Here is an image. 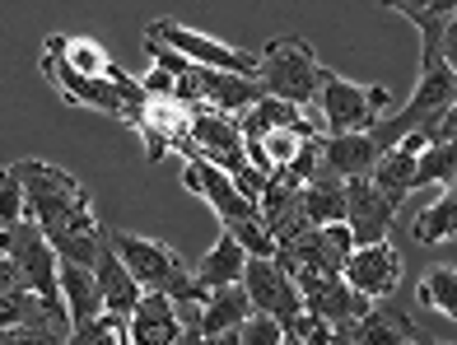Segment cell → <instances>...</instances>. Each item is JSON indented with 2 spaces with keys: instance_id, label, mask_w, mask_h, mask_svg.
<instances>
[{
  "instance_id": "cell-1",
  "label": "cell",
  "mask_w": 457,
  "mask_h": 345,
  "mask_svg": "<svg viewBox=\"0 0 457 345\" xmlns=\"http://www.w3.org/2000/svg\"><path fill=\"white\" fill-rule=\"evenodd\" d=\"M19 182H24L29 196V219L52 238V248L61 261L71 267H98L103 248H108V234L98 229L94 201L85 196V182L75 173L47 164V159H19V164H5Z\"/></svg>"
},
{
  "instance_id": "cell-2",
  "label": "cell",
  "mask_w": 457,
  "mask_h": 345,
  "mask_svg": "<svg viewBox=\"0 0 457 345\" xmlns=\"http://www.w3.org/2000/svg\"><path fill=\"white\" fill-rule=\"evenodd\" d=\"M112 242V252L127 261V271L145 285V294H169L178 308L182 303H201L211 299L201 290V280H196V267H187V261L169 248L163 238H145V234H131V229H112L108 234Z\"/></svg>"
},
{
  "instance_id": "cell-3",
  "label": "cell",
  "mask_w": 457,
  "mask_h": 345,
  "mask_svg": "<svg viewBox=\"0 0 457 345\" xmlns=\"http://www.w3.org/2000/svg\"><path fill=\"white\" fill-rule=\"evenodd\" d=\"M453 108H457V75L448 70L444 56H420V79H415L406 108L387 112V121L373 131V140H378V150L387 154V150H397L406 136H429Z\"/></svg>"
},
{
  "instance_id": "cell-4",
  "label": "cell",
  "mask_w": 457,
  "mask_h": 345,
  "mask_svg": "<svg viewBox=\"0 0 457 345\" xmlns=\"http://www.w3.org/2000/svg\"><path fill=\"white\" fill-rule=\"evenodd\" d=\"M392 112L387 85H355L337 70H322V89L313 117L322 121V136H373Z\"/></svg>"
},
{
  "instance_id": "cell-5",
  "label": "cell",
  "mask_w": 457,
  "mask_h": 345,
  "mask_svg": "<svg viewBox=\"0 0 457 345\" xmlns=\"http://www.w3.org/2000/svg\"><path fill=\"white\" fill-rule=\"evenodd\" d=\"M262 89L266 98H280V103H295V108H313L318 103V89H322V61L318 52L308 47V37H295V33H280L271 37L262 52Z\"/></svg>"
},
{
  "instance_id": "cell-6",
  "label": "cell",
  "mask_w": 457,
  "mask_h": 345,
  "mask_svg": "<svg viewBox=\"0 0 457 345\" xmlns=\"http://www.w3.org/2000/svg\"><path fill=\"white\" fill-rule=\"evenodd\" d=\"M145 47H169V52L187 56L192 66H201V70L253 75V79H257V70H262V56L243 52V47H228V43H220V37H211V33L178 24V19H154V24L145 29Z\"/></svg>"
},
{
  "instance_id": "cell-7",
  "label": "cell",
  "mask_w": 457,
  "mask_h": 345,
  "mask_svg": "<svg viewBox=\"0 0 457 345\" xmlns=\"http://www.w3.org/2000/svg\"><path fill=\"white\" fill-rule=\"evenodd\" d=\"M182 187L192 196H201L205 206L215 210L224 234H243L247 225H262V206H257V201H247L238 192V182L228 177L224 168H215L211 159H201V154L182 159Z\"/></svg>"
},
{
  "instance_id": "cell-8",
  "label": "cell",
  "mask_w": 457,
  "mask_h": 345,
  "mask_svg": "<svg viewBox=\"0 0 457 345\" xmlns=\"http://www.w3.org/2000/svg\"><path fill=\"white\" fill-rule=\"evenodd\" d=\"M43 79L66 98V103L75 108H89V112H103V117H117V121H127L131 127V103H127V94L117 89V79H94V75H79L71 70L66 61H61L52 47H43Z\"/></svg>"
},
{
  "instance_id": "cell-9",
  "label": "cell",
  "mask_w": 457,
  "mask_h": 345,
  "mask_svg": "<svg viewBox=\"0 0 457 345\" xmlns=\"http://www.w3.org/2000/svg\"><path fill=\"white\" fill-rule=\"evenodd\" d=\"M355 257V234L350 225H318L308 229L299 242L280 248V267L285 271H318V275H345V261Z\"/></svg>"
},
{
  "instance_id": "cell-10",
  "label": "cell",
  "mask_w": 457,
  "mask_h": 345,
  "mask_svg": "<svg viewBox=\"0 0 457 345\" xmlns=\"http://www.w3.org/2000/svg\"><path fill=\"white\" fill-rule=\"evenodd\" d=\"M243 290L253 294V308L266 313V317H276L285 332L308 313V308H303V294H299V280L289 275L280 261L253 257V261H247V275H243Z\"/></svg>"
},
{
  "instance_id": "cell-11",
  "label": "cell",
  "mask_w": 457,
  "mask_h": 345,
  "mask_svg": "<svg viewBox=\"0 0 457 345\" xmlns=\"http://www.w3.org/2000/svg\"><path fill=\"white\" fill-rule=\"evenodd\" d=\"M299 280V294H303V308L313 313V317H322V322H331V327H355V322H364L369 317V308L373 303L364 299V294H355L345 285V275H318V271H289Z\"/></svg>"
},
{
  "instance_id": "cell-12",
  "label": "cell",
  "mask_w": 457,
  "mask_h": 345,
  "mask_svg": "<svg viewBox=\"0 0 457 345\" xmlns=\"http://www.w3.org/2000/svg\"><path fill=\"white\" fill-rule=\"evenodd\" d=\"M205 108H192V103H163V98H150V108H145L136 136L145 140V159L159 164L163 154H182L192 145V127Z\"/></svg>"
},
{
  "instance_id": "cell-13",
  "label": "cell",
  "mask_w": 457,
  "mask_h": 345,
  "mask_svg": "<svg viewBox=\"0 0 457 345\" xmlns=\"http://www.w3.org/2000/svg\"><path fill=\"white\" fill-rule=\"evenodd\" d=\"M402 280V252L392 242H373V248H355V257L345 261V285L364 294L369 303L378 299H392Z\"/></svg>"
},
{
  "instance_id": "cell-14",
  "label": "cell",
  "mask_w": 457,
  "mask_h": 345,
  "mask_svg": "<svg viewBox=\"0 0 457 345\" xmlns=\"http://www.w3.org/2000/svg\"><path fill=\"white\" fill-rule=\"evenodd\" d=\"M392 215H397V206H387V201L378 196V187H373L369 177L345 182V225H350V234H355V248H373V242H387V234H392Z\"/></svg>"
},
{
  "instance_id": "cell-15",
  "label": "cell",
  "mask_w": 457,
  "mask_h": 345,
  "mask_svg": "<svg viewBox=\"0 0 457 345\" xmlns=\"http://www.w3.org/2000/svg\"><path fill=\"white\" fill-rule=\"evenodd\" d=\"M196 94H201L205 112H224L238 121L266 98L262 79L253 75H224V70H201V66H196Z\"/></svg>"
},
{
  "instance_id": "cell-16",
  "label": "cell",
  "mask_w": 457,
  "mask_h": 345,
  "mask_svg": "<svg viewBox=\"0 0 457 345\" xmlns=\"http://www.w3.org/2000/svg\"><path fill=\"white\" fill-rule=\"evenodd\" d=\"M429 150V136H406L397 150H387L378 159V168H373V187H378V196L387 201V206L402 210V201L415 192V168H420V154Z\"/></svg>"
},
{
  "instance_id": "cell-17",
  "label": "cell",
  "mask_w": 457,
  "mask_h": 345,
  "mask_svg": "<svg viewBox=\"0 0 457 345\" xmlns=\"http://www.w3.org/2000/svg\"><path fill=\"white\" fill-rule=\"evenodd\" d=\"M355 332L364 345H429L434 336L420 332V322H415L397 299H378L369 308L364 322H355Z\"/></svg>"
},
{
  "instance_id": "cell-18",
  "label": "cell",
  "mask_w": 457,
  "mask_h": 345,
  "mask_svg": "<svg viewBox=\"0 0 457 345\" xmlns=\"http://www.w3.org/2000/svg\"><path fill=\"white\" fill-rule=\"evenodd\" d=\"M127 332H131V345H178L187 336V322L169 294H145L127 322Z\"/></svg>"
},
{
  "instance_id": "cell-19",
  "label": "cell",
  "mask_w": 457,
  "mask_h": 345,
  "mask_svg": "<svg viewBox=\"0 0 457 345\" xmlns=\"http://www.w3.org/2000/svg\"><path fill=\"white\" fill-rule=\"evenodd\" d=\"M378 140L373 136H322V164L337 173L341 182H360V177H373L378 168Z\"/></svg>"
},
{
  "instance_id": "cell-20",
  "label": "cell",
  "mask_w": 457,
  "mask_h": 345,
  "mask_svg": "<svg viewBox=\"0 0 457 345\" xmlns=\"http://www.w3.org/2000/svg\"><path fill=\"white\" fill-rule=\"evenodd\" d=\"M94 275H98V290H103V303H108V317H121V322H131V313L140 308V299H145V285L127 271V261H121L117 252H112V242L103 248V257H98V267H94Z\"/></svg>"
},
{
  "instance_id": "cell-21",
  "label": "cell",
  "mask_w": 457,
  "mask_h": 345,
  "mask_svg": "<svg viewBox=\"0 0 457 345\" xmlns=\"http://www.w3.org/2000/svg\"><path fill=\"white\" fill-rule=\"evenodd\" d=\"M247 261H253V257L243 252V242H238L234 234H220V238H215V248L196 261L201 290H205V294H215V290H234V285H243Z\"/></svg>"
},
{
  "instance_id": "cell-22",
  "label": "cell",
  "mask_w": 457,
  "mask_h": 345,
  "mask_svg": "<svg viewBox=\"0 0 457 345\" xmlns=\"http://www.w3.org/2000/svg\"><path fill=\"white\" fill-rule=\"evenodd\" d=\"M61 294H66V313H71V327H94L98 317H108V303H103L98 290V275L89 267H71L61 261Z\"/></svg>"
},
{
  "instance_id": "cell-23",
  "label": "cell",
  "mask_w": 457,
  "mask_h": 345,
  "mask_svg": "<svg viewBox=\"0 0 457 345\" xmlns=\"http://www.w3.org/2000/svg\"><path fill=\"white\" fill-rule=\"evenodd\" d=\"M387 10L397 14V19H406V24H415V33H420V56H439L444 33H448V24L457 19V0H429V5H415V0H392Z\"/></svg>"
},
{
  "instance_id": "cell-24",
  "label": "cell",
  "mask_w": 457,
  "mask_h": 345,
  "mask_svg": "<svg viewBox=\"0 0 457 345\" xmlns=\"http://www.w3.org/2000/svg\"><path fill=\"white\" fill-rule=\"evenodd\" d=\"M43 47H52L61 61H66L71 70H79V75H94V79H117L121 75V66L108 56V47L103 43H94V37H75V33H52Z\"/></svg>"
},
{
  "instance_id": "cell-25",
  "label": "cell",
  "mask_w": 457,
  "mask_h": 345,
  "mask_svg": "<svg viewBox=\"0 0 457 345\" xmlns=\"http://www.w3.org/2000/svg\"><path fill=\"white\" fill-rule=\"evenodd\" d=\"M253 294H247L243 285L234 290H215L211 299L201 303V317H196V327L201 336H220V332H243V322L253 317Z\"/></svg>"
},
{
  "instance_id": "cell-26",
  "label": "cell",
  "mask_w": 457,
  "mask_h": 345,
  "mask_svg": "<svg viewBox=\"0 0 457 345\" xmlns=\"http://www.w3.org/2000/svg\"><path fill=\"white\" fill-rule=\"evenodd\" d=\"M303 206H308L313 229H318V225H345V182L322 164V168L313 173V182L303 187Z\"/></svg>"
},
{
  "instance_id": "cell-27",
  "label": "cell",
  "mask_w": 457,
  "mask_h": 345,
  "mask_svg": "<svg viewBox=\"0 0 457 345\" xmlns=\"http://www.w3.org/2000/svg\"><path fill=\"white\" fill-rule=\"evenodd\" d=\"M415 299H420V308H434L457 327V267H429L415 285Z\"/></svg>"
},
{
  "instance_id": "cell-28",
  "label": "cell",
  "mask_w": 457,
  "mask_h": 345,
  "mask_svg": "<svg viewBox=\"0 0 457 345\" xmlns=\"http://www.w3.org/2000/svg\"><path fill=\"white\" fill-rule=\"evenodd\" d=\"M411 234H415V242H425V248L457 238V192H444L434 206H425L420 215H415Z\"/></svg>"
},
{
  "instance_id": "cell-29",
  "label": "cell",
  "mask_w": 457,
  "mask_h": 345,
  "mask_svg": "<svg viewBox=\"0 0 457 345\" xmlns=\"http://www.w3.org/2000/svg\"><path fill=\"white\" fill-rule=\"evenodd\" d=\"M457 182V145H444V140H429V150L420 154V168H415V192L420 187H453Z\"/></svg>"
},
{
  "instance_id": "cell-30",
  "label": "cell",
  "mask_w": 457,
  "mask_h": 345,
  "mask_svg": "<svg viewBox=\"0 0 457 345\" xmlns=\"http://www.w3.org/2000/svg\"><path fill=\"white\" fill-rule=\"evenodd\" d=\"M29 219V196H24V182H19L5 168V182H0V229H19Z\"/></svg>"
},
{
  "instance_id": "cell-31",
  "label": "cell",
  "mask_w": 457,
  "mask_h": 345,
  "mask_svg": "<svg viewBox=\"0 0 457 345\" xmlns=\"http://www.w3.org/2000/svg\"><path fill=\"white\" fill-rule=\"evenodd\" d=\"M66 345H131V332H127V322H121V317H98L94 327L71 332Z\"/></svg>"
},
{
  "instance_id": "cell-32",
  "label": "cell",
  "mask_w": 457,
  "mask_h": 345,
  "mask_svg": "<svg viewBox=\"0 0 457 345\" xmlns=\"http://www.w3.org/2000/svg\"><path fill=\"white\" fill-rule=\"evenodd\" d=\"M243 345H285V327L266 313H253L243 322Z\"/></svg>"
},
{
  "instance_id": "cell-33",
  "label": "cell",
  "mask_w": 457,
  "mask_h": 345,
  "mask_svg": "<svg viewBox=\"0 0 457 345\" xmlns=\"http://www.w3.org/2000/svg\"><path fill=\"white\" fill-rule=\"evenodd\" d=\"M429 140H444V145H457V108H453V112L439 121V127L429 131Z\"/></svg>"
},
{
  "instance_id": "cell-34",
  "label": "cell",
  "mask_w": 457,
  "mask_h": 345,
  "mask_svg": "<svg viewBox=\"0 0 457 345\" xmlns=\"http://www.w3.org/2000/svg\"><path fill=\"white\" fill-rule=\"evenodd\" d=\"M439 56L448 61V70L457 75V19L448 24V33H444V47H439Z\"/></svg>"
},
{
  "instance_id": "cell-35",
  "label": "cell",
  "mask_w": 457,
  "mask_h": 345,
  "mask_svg": "<svg viewBox=\"0 0 457 345\" xmlns=\"http://www.w3.org/2000/svg\"><path fill=\"white\" fill-rule=\"evenodd\" d=\"M205 345H243V332H220V336H201Z\"/></svg>"
},
{
  "instance_id": "cell-36",
  "label": "cell",
  "mask_w": 457,
  "mask_h": 345,
  "mask_svg": "<svg viewBox=\"0 0 457 345\" xmlns=\"http://www.w3.org/2000/svg\"><path fill=\"white\" fill-rule=\"evenodd\" d=\"M331 345H364V341H360V332H355V327H341Z\"/></svg>"
},
{
  "instance_id": "cell-37",
  "label": "cell",
  "mask_w": 457,
  "mask_h": 345,
  "mask_svg": "<svg viewBox=\"0 0 457 345\" xmlns=\"http://www.w3.org/2000/svg\"><path fill=\"white\" fill-rule=\"evenodd\" d=\"M178 345H205V341H201V327H187V336H182Z\"/></svg>"
},
{
  "instance_id": "cell-38",
  "label": "cell",
  "mask_w": 457,
  "mask_h": 345,
  "mask_svg": "<svg viewBox=\"0 0 457 345\" xmlns=\"http://www.w3.org/2000/svg\"><path fill=\"white\" fill-rule=\"evenodd\" d=\"M285 345H303V336H295V332H285Z\"/></svg>"
},
{
  "instance_id": "cell-39",
  "label": "cell",
  "mask_w": 457,
  "mask_h": 345,
  "mask_svg": "<svg viewBox=\"0 0 457 345\" xmlns=\"http://www.w3.org/2000/svg\"><path fill=\"white\" fill-rule=\"evenodd\" d=\"M448 192H457V182H453V187H448Z\"/></svg>"
}]
</instances>
